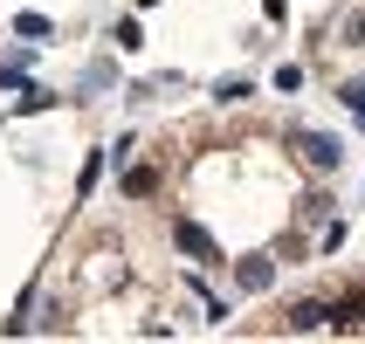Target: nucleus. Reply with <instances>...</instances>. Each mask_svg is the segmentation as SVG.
I'll return each instance as SVG.
<instances>
[{"instance_id": "obj_1", "label": "nucleus", "mask_w": 365, "mask_h": 344, "mask_svg": "<svg viewBox=\"0 0 365 344\" xmlns=\"http://www.w3.org/2000/svg\"><path fill=\"white\" fill-rule=\"evenodd\" d=\"M289 145L304 152L310 172H338V165H345V145L331 138V131H289Z\"/></svg>"}, {"instance_id": "obj_2", "label": "nucleus", "mask_w": 365, "mask_h": 344, "mask_svg": "<svg viewBox=\"0 0 365 344\" xmlns=\"http://www.w3.org/2000/svg\"><path fill=\"white\" fill-rule=\"evenodd\" d=\"M173 241H180V255H193V262H221V248H214V234H207L200 221H173Z\"/></svg>"}, {"instance_id": "obj_3", "label": "nucleus", "mask_w": 365, "mask_h": 344, "mask_svg": "<svg viewBox=\"0 0 365 344\" xmlns=\"http://www.w3.org/2000/svg\"><path fill=\"white\" fill-rule=\"evenodd\" d=\"M365 324V289H351V296H331V330H359Z\"/></svg>"}, {"instance_id": "obj_4", "label": "nucleus", "mask_w": 365, "mask_h": 344, "mask_svg": "<svg viewBox=\"0 0 365 344\" xmlns=\"http://www.w3.org/2000/svg\"><path fill=\"white\" fill-rule=\"evenodd\" d=\"M289 330H331V303L324 296H304V303L289 310Z\"/></svg>"}, {"instance_id": "obj_5", "label": "nucleus", "mask_w": 365, "mask_h": 344, "mask_svg": "<svg viewBox=\"0 0 365 344\" xmlns=\"http://www.w3.org/2000/svg\"><path fill=\"white\" fill-rule=\"evenodd\" d=\"M124 193H131V200H152V193H159V172H152V165H131V172H124Z\"/></svg>"}, {"instance_id": "obj_6", "label": "nucleus", "mask_w": 365, "mask_h": 344, "mask_svg": "<svg viewBox=\"0 0 365 344\" xmlns=\"http://www.w3.org/2000/svg\"><path fill=\"white\" fill-rule=\"evenodd\" d=\"M103 159H110V152H90V159H83V172H76V200H90V193H97V179H103Z\"/></svg>"}, {"instance_id": "obj_7", "label": "nucleus", "mask_w": 365, "mask_h": 344, "mask_svg": "<svg viewBox=\"0 0 365 344\" xmlns=\"http://www.w3.org/2000/svg\"><path fill=\"white\" fill-rule=\"evenodd\" d=\"M235 283L255 296V289H269V283H276V269H269V262H242V269H235Z\"/></svg>"}, {"instance_id": "obj_8", "label": "nucleus", "mask_w": 365, "mask_h": 344, "mask_svg": "<svg viewBox=\"0 0 365 344\" xmlns=\"http://www.w3.org/2000/svg\"><path fill=\"white\" fill-rule=\"evenodd\" d=\"M14 28H21V35H28V41H41V35H56V21H48V14H14Z\"/></svg>"}, {"instance_id": "obj_9", "label": "nucleus", "mask_w": 365, "mask_h": 344, "mask_svg": "<svg viewBox=\"0 0 365 344\" xmlns=\"http://www.w3.org/2000/svg\"><path fill=\"white\" fill-rule=\"evenodd\" d=\"M338 103H345L351 118H365V76H359V83H345V90H338Z\"/></svg>"}, {"instance_id": "obj_10", "label": "nucleus", "mask_w": 365, "mask_h": 344, "mask_svg": "<svg viewBox=\"0 0 365 344\" xmlns=\"http://www.w3.org/2000/svg\"><path fill=\"white\" fill-rule=\"evenodd\" d=\"M21 76H28V48H14V56L0 62V83H21Z\"/></svg>"}, {"instance_id": "obj_11", "label": "nucleus", "mask_w": 365, "mask_h": 344, "mask_svg": "<svg viewBox=\"0 0 365 344\" xmlns=\"http://www.w3.org/2000/svg\"><path fill=\"white\" fill-rule=\"evenodd\" d=\"M110 41H118V48H138L145 35H138V21H118V28H110Z\"/></svg>"}, {"instance_id": "obj_12", "label": "nucleus", "mask_w": 365, "mask_h": 344, "mask_svg": "<svg viewBox=\"0 0 365 344\" xmlns=\"http://www.w3.org/2000/svg\"><path fill=\"white\" fill-rule=\"evenodd\" d=\"M214 97H221V103H242V97H255V90H248V83H242V76H227V83H221V90H214Z\"/></svg>"}, {"instance_id": "obj_13", "label": "nucleus", "mask_w": 365, "mask_h": 344, "mask_svg": "<svg viewBox=\"0 0 365 344\" xmlns=\"http://www.w3.org/2000/svg\"><path fill=\"white\" fill-rule=\"evenodd\" d=\"M262 14H269V21H283V14H289V0H262Z\"/></svg>"}, {"instance_id": "obj_14", "label": "nucleus", "mask_w": 365, "mask_h": 344, "mask_svg": "<svg viewBox=\"0 0 365 344\" xmlns=\"http://www.w3.org/2000/svg\"><path fill=\"white\" fill-rule=\"evenodd\" d=\"M359 131H365V118H359Z\"/></svg>"}]
</instances>
